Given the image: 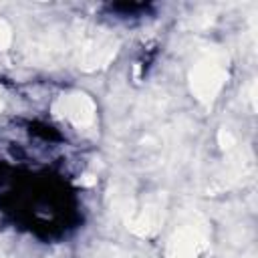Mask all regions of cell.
Returning <instances> with one entry per match:
<instances>
[{
	"label": "cell",
	"instance_id": "cell-1",
	"mask_svg": "<svg viewBox=\"0 0 258 258\" xmlns=\"http://www.w3.org/2000/svg\"><path fill=\"white\" fill-rule=\"evenodd\" d=\"M228 79L224 56L218 52H208L189 71V89L194 97L206 105H210L218 93L222 91L224 83Z\"/></svg>",
	"mask_w": 258,
	"mask_h": 258
},
{
	"label": "cell",
	"instance_id": "cell-2",
	"mask_svg": "<svg viewBox=\"0 0 258 258\" xmlns=\"http://www.w3.org/2000/svg\"><path fill=\"white\" fill-rule=\"evenodd\" d=\"M208 244V226L202 220H189L171 234L165 258H198Z\"/></svg>",
	"mask_w": 258,
	"mask_h": 258
},
{
	"label": "cell",
	"instance_id": "cell-5",
	"mask_svg": "<svg viewBox=\"0 0 258 258\" xmlns=\"http://www.w3.org/2000/svg\"><path fill=\"white\" fill-rule=\"evenodd\" d=\"M10 44H12V28L4 18H0V50H6Z\"/></svg>",
	"mask_w": 258,
	"mask_h": 258
},
{
	"label": "cell",
	"instance_id": "cell-6",
	"mask_svg": "<svg viewBox=\"0 0 258 258\" xmlns=\"http://www.w3.org/2000/svg\"><path fill=\"white\" fill-rule=\"evenodd\" d=\"M218 141H220V145H222L224 151H230V149H234V145H236V137H234L232 131H228L226 127H222V129L218 131Z\"/></svg>",
	"mask_w": 258,
	"mask_h": 258
},
{
	"label": "cell",
	"instance_id": "cell-4",
	"mask_svg": "<svg viewBox=\"0 0 258 258\" xmlns=\"http://www.w3.org/2000/svg\"><path fill=\"white\" fill-rule=\"evenodd\" d=\"M163 222V210L159 206H145L127 220V228L137 236H151Z\"/></svg>",
	"mask_w": 258,
	"mask_h": 258
},
{
	"label": "cell",
	"instance_id": "cell-3",
	"mask_svg": "<svg viewBox=\"0 0 258 258\" xmlns=\"http://www.w3.org/2000/svg\"><path fill=\"white\" fill-rule=\"evenodd\" d=\"M52 113L56 117L69 119L75 127H89L95 121V103L89 95L85 93H67L60 95L54 103H52Z\"/></svg>",
	"mask_w": 258,
	"mask_h": 258
},
{
	"label": "cell",
	"instance_id": "cell-7",
	"mask_svg": "<svg viewBox=\"0 0 258 258\" xmlns=\"http://www.w3.org/2000/svg\"><path fill=\"white\" fill-rule=\"evenodd\" d=\"M79 183H81V185H91V183H95V177L87 173V175H83V177L79 179Z\"/></svg>",
	"mask_w": 258,
	"mask_h": 258
}]
</instances>
